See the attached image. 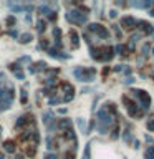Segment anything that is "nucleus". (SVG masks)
<instances>
[{"mask_svg": "<svg viewBox=\"0 0 154 159\" xmlns=\"http://www.w3.org/2000/svg\"><path fill=\"white\" fill-rule=\"evenodd\" d=\"M115 119H116L115 104H106V108L100 109L98 115H96V129L101 134L109 133V128L115 124Z\"/></svg>", "mask_w": 154, "mask_h": 159, "instance_id": "obj_1", "label": "nucleus"}, {"mask_svg": "<svg viewBox=\"0 0 154 159\" xmlns=\"http://www.w3.org/2000/svg\"><path fill=\"white\" fill-rule=\"evenodd\" d=\"M73 75H75L76 80L85 81V83H90V81L95 80L96 70H95V68H83V66H80V68H75V70H73Z\"/></svg>", "mask_w": 154, "mask_h": 159, "instance_id": "obj_2", "label": "nucleus"}, {"mask_svg": "<svg viewBox=\"0 0 154 159\" xmlns=\"http://www.w3.org/2000/svg\"><path fill=\"white\" fill-rule=\"evenodd\" d=\"M133 96H134V101L137 104H139V108L143 109V111H146V109L151 106V98H149V95L146 91H143V89H134V91H131Z\"/></svg>", "mask_w": 154, "mask_h": 159, "instance_id": "obj_3", "label": "nucleus"}, {"mask_svg": "<svg viewBox=\"0 0 154 159\" xmlns=\"http://www.w3.org/2000/svg\"><path fill=\"white\" fill-rule=\"evenodd\" d=\"M123 103L126 104V109H128L129 116H133V118H141V116L144 115V111L139 108V104H137L134 100H131L129 96H123Z\"/></svg>", "mask_w": 154, "mask_h": 159, "instance_id": "obj_4", "label": "nucleus"}, {"mask_svg": "<svg viewBox=\"0 0 154 159\" xmlns=\"http://www.w3.org/2000/svg\"><path fill=\"white\" fill-rule=\"evenodd\" d=\"M12 101H13V88H0V111L9 109Z\"/></svg>", "mask_w": 154, "mask_h": 159, "instance_id": "obj_5", "label": "nucleus"}, {"mask_svg": "<svg viewBox=\"0 0 154 159\" xmlns=\"http://www.w3.org/2000/svg\"><path fill=\"white\" fill-rule=\"evenodd\" d=\"M66 20L71 25H83V23L88 22V15H83L81 12H78V10H71L66 13Z\"/></svg>", "mask_w": 154, "mask_h": 159, "instance_id": "obj_6", "label": "nucleus"}, {"mask_svg": "<svg viewBox=\"0 0 154 159\" xmlns=\"http://www.w3.org/2000/svg\"><path fill=\"white\" fill-rule=\"evenodd\" d=\"M88 30L93 32V33H96L98 36H101V38H108V36H109V32L103 25H100V23H93V25H90Z\"/></svg>", "mask_w": 154, "mask_h": 159, "instance_id": "obj_7", "label": "nucleus"}, {"mask_svg": "<svg viewBox=\"0 0 154 159\" xmlns=\"http://www.w3.org/2000/svg\"><path fill=\"white\" fill-rule=\"evenodd\" d=\"M32 119H33V116H32V115H23L17 123H15V129H22L23 126H27V124H33V121H32Z\"/></svg>", "mask_w": 154, "mask_h": 159, "instance_id": "obj_8", "label": "nucleus"}, {"mask_svg": "<svg viewBox=\"0 0 154 159\" xmlns=\"http://www.w3.org/2000/svg\"><path fill=\"white\" fill-rule=\"evenodd\" d=\"M136 25H137V20L134 17H123V20H121V27L126 28V30H131Z\"/></svg>", "mask_w": 154, "mask_h": 159, "instance_id": "obj_9", "label": "nucleus"}, {"mask_svg": "<svg viewBox=\"0 0 154 159\" xmlns=\"http://www.w3.org/2000/svg\"><path fill=\"white\" fill-rule=\"evenodd\" d=\"M40 12H42V13H43V15H47V17H48V18H50V20H55V17H56V15H55V12H53V10H51V9H48V7H47V5H43V7H40Z\"/></svg>", "mask_w": 154, "mask_h": 159, "instance_id": "obj_10", "label": "nucleus"}, {"mask_svg": "<svg viewBox=\"0 0 154 159\" xmlns=\"http://www.w3.org/2000/svg\"><path fill=\"white\" fill-rule=\"evenodd\" d=\"M45 66H47V63H45V62H38V63L35 65V66L28 68V71H30V73H38V71L45 70Z\"/></svg>", "mask_w": 154, "mask_h": 159, "instance_id": "obj_11", "label": "nucleus"}, {"mask_svg": "<svg viewBox=\"0 0 154 159\" xmlns=\"http://www.w3.org/2000/svg\"><path fill=\"white\" fill-rule=\"evenodd\" d=\"M131 5H133V7H136V9H149V7L152 5V3L148 0V2H131Z\"/></svg>", "mask_w": 154, "mask_h": 159, "instance_id": "obj_12", "label": "nucleus"}, {"mask_svg": "<svg viewBox=\"0 0 154 159\" xmlns=\"http://www.w3.org/2000/svg\"><path fill=\"white\" fill-rule=\"evenodd\" d=\"M3 149H5L7 153H15V142H13V141H5V144H3Z\"/></svg>", "mask_w": 154, "mask_h": 159, "instance_id": "obj_13", "label": "nucleus"}, {"mask_svg": "<svg viewBox=\"0 0 154 159\" xmlns=\"http://www.w3.org/2000/svg\"><path fill=\"white\" fill-rule=\"evenodd\" d=\"M30 40H32V35L30 33H25V35L20 36V43H28Z\"/></svg>", "mask_w": 154, "mask_h": 159, "instance_id": "obj_14", "label": "nucleus"}, {"mask_svg": "<svg viewBox=\"0 0 154 159\" xmlns=\"http://www.w3.org/2000/svg\"><path fill=\"white\" fill-rule=\"evenodd\" d=\"M123 139H124V142H131V133H129V128L123 133Z\"/></svg>", "mask_w": 154, "mask_h": 159, "instance_id": "obj_15", "label": "nucleus"}, {"mask_svg": "<svg viewBox=\"0 0 154 159\" xmlns=\"http://www.w3.org/2000/svg\"><path fill=\"white\" fill-rule=\"evenodd\" d=\"M70 35H71L73 45H75V47H78V35H76V32H75V30H71V32H70Z\"/></svg>", "mask_w": 154, "mask_h": 159, "instance_id": "obj_16", "label": "nucleus"}, {"mask_svg": "<svg viewBox=\"0 0 154 159\" xmlns=\"http://www.w3.org/2000/svg\"><path fill=\"white\" fill-rule=\"evenodd\" d=\"M90 153H91V144H86V148H85V154H83V159H90Z\"/></svg>", "mask_w": 154, "mask_h": 159, "instance_id": "obj_17", "label": "nucleus"}, {"mask_svg": "<svg viewBox=\"0 0 154 159\" xmlns=\"http://www.w3.org/2000/svg\"><path fill=\"white\" fill-rule=\"evenodd\" d=\"M78 126H80V129H81L83 133H86V129H85V121L83 119H78Z\"/></svg>", "mask_w": 154, "mask_h": 159, "instance_id": "obj_18", "label": "nucleus"}, {"mask_svg": "<svg viewBox=\"0 0 154 159\" xmlns=\"http://www.w3.org/2000/svg\"><path fill=\"white\" fill-rule=\"evenodd\" d=\"M42 30H45V22L40 20V22H38V32H42Z\"/></svg>", "mask_w": 154, "mask_h": 159, "instance_id": "obj_19", "label": "nucleus"}, {"mask_svg": "<svg viewBox=\"0 0 154 159\" xmlns=\"http://www.w3.org/2000/svg\"><path fill=\"white\" fill-rule=\"evenodd\" d=\"M22 103L23 104L27 103V91H25V89H22Z\"/></svg>", "mask_w": 154, "mask_h": 159, "instance_id": "obj_20", "label": "nucleus"}, {"mask_svg": "<svg viewBox=\"0 0 154 159\" xmlns=\"http://www.w3.org/2000/svg\"><path fill=\"white\" fill-rule=\"evenodd\" d=\"M148 128L151 129V131H154V119H149L148 121Z\"/></svg>", "mask_w": 154, "mask_h": 159, "instance_id": "obj_21", "label": "nucleus"}, {"mask_svg": "<svg viewBox=\"0 0 154 159\" xmlns=\"http://www.w3.org/2000/svg\"><path fill=\"white\" fill-rule=\"evenodd\" d=\"M45 159H58V157H56V154H47Z\"/></svg>", "mask_w": 154, "mask_h": 159, "instance_id": "obj_22", "label": "nucleus"}, {"mask_svg": "<svg viewBox=\"0 0 154 159\" xmlns=\"http://www.w3.org/2000/svg\"><path fill=\"white\" fill-rule=\"evenodd\" d=\"M116 15H118V13H116V10H111V12H109V17H111V18H116Z\"/></svg>", "mask_w": 154, "mask_h": 159, "instance_id": "obj_23", "label": "nucleus"}, {"mask_svg": "<svg viewBox=\"0 0 154 159\" xmlns=\"http://www.w3.org/2000/svg\"><path fill=\"white\" fill-rule=\"evenodd\" d=\"M133 81H134L133 78H126V80H124V83H126V85H129V83H133Z\"/></svg>", "mask_w": 154, "mask_h": 159, "instance_id": "obj_24", "label": "nucleus"}, {"mask_svg": "<svg viewBox=\"0 0 154 159\" xmlns=\"http://www.w3.org/2000/svg\"><path fill=\"white\" fill-rule=\"evenodd\" d=\"M0 136H2V126H0Z\"/></svg>", "mask_w": 154, "mask_h": 159, "instance_id": "obj_25", "label": "nucleus"}]
</instances>
